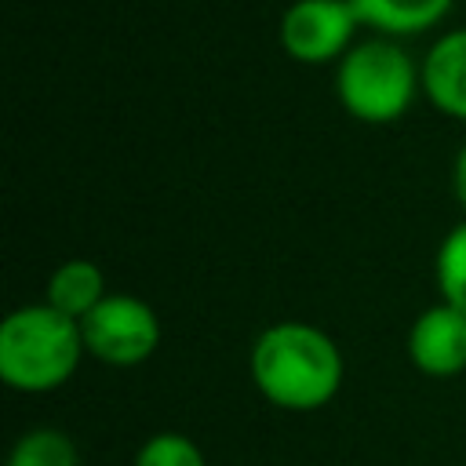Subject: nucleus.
Returning a JSON list of instances; mask_svg holds the SVG:
<instances>
[{"instance_id": "4", "label": "nucleus", "mask_w": 466, "mask_h": 466, "mask_svg": "<svg viewBox=\"0 0 466 466\" xmlns=\"http://www.w3.org/2000/svg\"><path fill=\"white\" fill-rule=\"evenodd\" d=\"M84 350L109 368H135L153 357L160 342V320L138 295H106L80 320Z\"/></svg>"}, {"instance_id": "11", "label": "nucleus", "mask_w": 466, "mask_h": 466, "mask_svg": "<svg viewBox=\"0 0 466 466\" xmlns=\"http://www.w3.org/2000/svg\"><path fill=\"white\" fill-rule=\"evenodd\" d=\"M7 466H76V448L62 430H29L11 448Z\"/></svg>"}, {"instance_id": "2", "label": "nucleus", "mask_w": 466, "mask_h": 466, "mask_svg": "<svg viewBox=\"0 0 466 466\" xmlns=\"http://www.w3.org/2000/svg\"><path fill=\"white\" fill-rule=\"evenodd\" d=\"M84 353L80 324L47 302L22 306L0 324V379L15 390L44 393L62 386Z\"/></svg>"}, {"instance_id": "10", "label": "nucleus", "mask_w": 466, "mask_h": 466, "mask_svg": "<svg viewBox=\"0 0 466 466\" xmlns=\"http://www.w3.org/2000/svg\"><path fill=\"white\" fill-rule=\"evenodd\" d=\"M437 288L441 302L466 313V222L448 229V237L437 248Z\"/></svg>"}, {"instance_id": "1", "label": "nucleus", "mask_w": 466, "mask_h": 466, "mask_svg": "<svg viewBox=\"0 0 466 466\" xmlns=\"http://www.w3.org/2000/svg\"><path fill=\"white\" fill-rule=\"evenodd\" d=\"M248 371L269 404L284 411H317L342 386V353L328 331L306 320H280L258 331Z\"/></svg>"}, {"instance_id": "5", "label": "nucleus", "mask_w": 466, "mask_h": 466, "mask_svg": "<svg viewBox=\"0 0 466 466\" xmlns=\"http://www.w3.org/2000/svg\"><path fill=\"white\" fill-rule=\"evenodd\" d=\"M360 25L353 0H295L280 15V47L295 62L320 66L342 58Z\"/></svg>"}, {"instance_id": "6", "label": "nucleus", "mask_w": 466, "mask_h": 466, "mask_svg": "<svg viewBox=\"0 0 466 466\" xmlns=\"http://www.w3.org/2000/svg\"><path fill=\"white\" fill-rule=\"evenodd\" d=\"M408 357L430 379L466 371V313L448 302L422 309L408 331Z\"/></svg>"}, {"instance_id": "13", "label": "nucleus", "mask_w": 466, "mask_h": 466, "mask_svg": "<svg viewBox=\"0 0 466 466\" xmlns=\"http://www.w3.org/2000/svg\"><path fill=\"white\" fill-rule=\"evenodd\" d=\"M451 189H455V200L466 208V146H462L459 157H455V167H451Z\"/></svg>"}, {"instance_id": "8", "label": "nucleus", "mask_w": 466, "mask_h": 466, "mask_svg": "<svg viewBox=\"0 0 466 466\" xmlns=\"http://www.w3.org/2000/svg\"><path fill=\"white\" fill-rule=\"evenodd\" d=\"M106 299V277L95 262L87 258H69L62 262L51 277H47V288H44V302L51 309H58L62 317L69 320H84L98 302Z\"/></svg>"}, {"instance_id": "12", "label": "nucleus", "mask_w": 466, "mask_h": 466, "mask_svg": "<svg viewBox=\"0 0 466 466\" xmlns=\"http://www.w3.org/2000/svg\"><path fill=\"white\" fill-rule=\"evenodd\" d=\"M135 466H208V462H204V451L189 437H182V433H157V437H149L138 448Z\"/></svg>"}, {"instance_id": "3", "label": "nucleus", "mask_w": 466, "mask_h": 466, "mask_svg": "<svg viewBox=\"0 0 466 466\" xmlns=\"http://www.w3.org/2000/svg\"><path fill=\"white\" fill-rule=\"evenodd\" d=\"M419 84L422 69H415L411 55L390 36L353 44L339 58L335 73V95L342 109L364 124H393L404 116Z\"/></svg>"}, {"instance_id": "9", "label": "nucleus", "mask_w": 466, "mask_h": 466, "mask_svg": "<svg viewBox=\"0 0 466 466\" xmlns=\"http://www.w3.org/2000/svg\"><path fill=\"white\" fill-rule=\"evenodd\" d=\"M455 0H353L360 25L379 29L382 36H415L433 29Z\"/></svg>"}, {"instance_id": "7", "label": "nucleus", "mask_w": 466, "mask_h": 466, "mask_svg": "<svg viewBox=\"0 0 466 466\" xmlns=\"http://www.w3.org/2000/svg\"><path fill=\"white\" fill-rule=\"evenodd\" d=\"M422 91L441 113L466 120V25L444 33L430 47L422 62Z\"/></svg>"}]
</instances>
